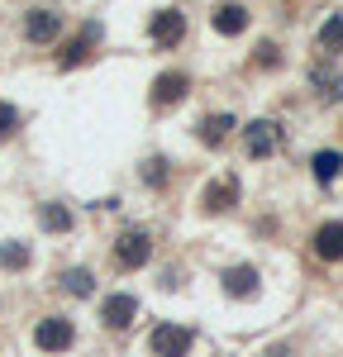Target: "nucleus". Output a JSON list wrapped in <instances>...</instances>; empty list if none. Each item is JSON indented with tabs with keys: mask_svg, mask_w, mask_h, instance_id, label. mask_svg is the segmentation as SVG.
<instances>
[{
	"mask_svg": "<svg viewBox=\"0 0 343 357\" xmlns=\"http://www.w3.org/2000/svg\"><path fill=\"white\" fill-rule=\"evenodd\" d=\"M148 257H153V238H148L143 229H129V234L114 238V267H119V272H139Z\"/></svg>",
	"mask_w": 343,
	"mask_h": 357,
	"instance_id": "obj_1",
	"label": "nucleus"
},
{
	"mask_svg": "<svg viewBox=\"0 0 343 357\" xmlns=\"http://www.w3.org/2000/svg\"><path fill=\"white\" fill-rule=\"evenodd\" d=\"M191 343H196V333L186 329V324H158L153 338H148L153 357H186V353H191Z\"/></svg>",
	"mask_w": 343,
	"mask_h": 357,
	"instance_id": "obj_2",
	"label": "nucleus"
},
{
	"mask_svg": "<svg viewBox=\"0 0 343 357\" xmlns=\"http://www.w3.org/2000/svg\"><path fill=\"white\" fill-rule=\"evenodd\" d=\"M33 343H38L43 353H67V348L77 343V329H72V319H62V314H48V319H38V329H33Z\"/></svg>",
	"mask_w": 343,
	"mask_h": 357,
	"instance_id": "obj_3",
	"label": "nucleus"
},
{
	"mask_svg": "<svg viewBox=\"0 0 343 357\" xmlns=\"http://www.w3.org/2000/svg\"><path fill=\"white\" fill-rule=\"evenodd\" d=\"M134 314H139V301H134L129 291H114V296L100 301V324H105V329H129Z\"/></svg>",
	"mask_w": 343,
	"mask_h": 357,
	"instance_id": "obj_4",
	"label": "nucleus"
},
{
	"mask_svg": "<svg viewBox=\"0 0 343 357\" xmlns=\"http://www.w3.org/2000/svg\"><path fill=\"white\" fill-rule=\"evenodd\" d=\"M181 33H186V15H181V10H158V15H153V24H148V38H153L158 48L181 43Z\"/></svg>",
	"mask_w": 343,
	"mask_h": 357,
	"instance_id": "obj_5",
	"label": "nucleus"
},
{
	"mask_svg": "<svg viewBox=\"0 0 343 357\" xmlns=\"http://www.w3.org/2000/svg\"><path fill=\"white\" fill-rule=\"evenodd\" d=\"M314 257H324V262H343V220H324L319 229H314Z\"/></svg>",
	"mask_w": 343,
	"mask_h": 357,
	"instance_id": "obj_6",
	"label": "nucleus"
},
{
	"mask_svg": "<svg viewBox=\"0 0 343 357\" xmlns=\"http://www.w3.org/2000/svg\"><path fill=\"white\" fill-rule=\"evenodd\" d=\"M186 91H191V77H186V72H162V77L153 82V105L167 110V105H176Z\"/></svg>",
	"mask_w": 343,
	"mask_h": 357,
	"instance_id": "obj_7",
	"label": "nucleus"
},
{
	"mask_svg": "<svg viewBox=\"0 0 343 357\" xmlns=\"http://www.w3.org/2000/svg\"><path fill=\"white\" fill-rule=\"evenodd\" d=\"M57 33H62V15H53V10H33V15L24 20L29 43H53Z\"/></svg>",
	"mask_w": 343,
	"mask_h": 357,
	"instance_id": "obj_8",
	"label": "nucleus"
},
{
	"mask_svg": "<svg viewBox=\"0 0 343 357\" xmlns=\"http://www.w3.org/2000/svg\"><path fill=\"white\" fill-rule=\"evenodd\" d=\"M243 148H248V158H267L272 148H277V124L272 119H257L243 129Z\"/></svg>",
	"mask_w": 343,
	"mask_h": 357,
	"instance_id": "obj_9",
	"label": "nucleus"
},
{
	"mask_svg": "<svg viewBox=\"0 0 343 357\" xmlns=\"http://www.w3.org/2000/svg\"><path fill=\"white\" fill-rule=\"evenodd\" d=\"M100 38V24H86L72 43H62V53H57V67H77V62H86L91 57V43Z\"/></svg>",
	"mask_w": 343,
	"mask_h": 357,
	"instance_id": "obj_10",
	"label": "nucleus"
},
{
	"mask_svg": "<svg viewBox=\"0 0 343 357\" xmlns=\"http://www.w3.org/2000/svg\"><path fill=\"white\" fill-rule=\"evenodd\" d=\"M234 200H238V181H234V176H224V181H210V186H205V195H200V205H205L210 215L229 210Z\"/></svg>",
	"mask_w": 343,
	"mask_h": 357,
	"instance_id": "obj_11",
	"label": "nucleus"
},
{
	"mask_svg": "<svg viewBox=\"0 0 343 357\" xmlns=\"http://www.w3.org/2000/svg\"><path fill=\"white\" fill-rule=\"evenodd\" d=\"M210 24H215V33H243L248 29V10L243 5H220L210 15Z\"/></svg>",
	"mask_w": 343,
	"mask_h": 357,
	"instance_id": "obj_12",
	"label": "nucleus"
},
{
	"mask_svg": "<svg viewBox=\"0 0 343 357\" xmlns=\"http://www.w3.org/2000/svg\"><path fill=\"white\" fill-rule=\"evenodd\" d=\"M224 291H229V296H238V301L257 296V272H253V267H229V272H224Z\"/></svg>",
	"mask_w": 343,
	"mask_h": 357,
	"instance_id": "obj_13",
	"label": "nucleus"
},
{
	"mask_svg": "<svg viewBox=\"0 0 343 357\" xmlns=\"http://www.w3.org/2000/svg\"><path fill=\"white\" fill-rule=\"evenodd\" d=\"M38 224H43L48 234H67V229H72V210L57 205V200H48V205H38Z\"/></svg>",
	"mask_w": 343,
	"mask_h": 357,
	"instance_id": "obj_14",
	"label": "nucleus"
},
{
	"mask_svg": "<svg viewBox=\"0 0 343 357\" xmlns=\"http://www.w3.org/2000/svg\"><path fill=\"white\" fill-rule=\"evenodd\" d=\"M310 167H314V181H324V186H329V181L343 172V153L324 148V153H314V158H310Z\"/></svg>",
	"mask_w": 343,
	"mask_h": 357,
	"instance_id": "obj_15",
	"label": "nucleus"
},
{
	"mask_svg": "<svg viewBox=\"0 0 343 357\" xmlns=\"http://www.w3.org/2000/svg\"><path fill=\"white\" fill-rule=\"evenodd\" d=\"M229 129H234V114H210V119L200 124V138L215 148V143H224V138H229Z\"/></svg>",
	"mask_w": 343,
	"mask_h": 357,
	"instance_id": "obj_16",
	"label": "nucleus"
},
{
	"mask_svg": "<svg viewBox=\"0 0 343 357\" xmlns=\"http://www.w3.org/2000/svg\"><path fill=\"white\" fill-rule=\"evenodd\" d=\"M319 48H324V53H339L343 48V15H329V20L319 24Z\"/></svg>",
	"mask_w": 343,
	"mask_h": 357,
	"instance_id": "obj_17",
	"label": "nucleus"
},
{
	"mask_svg": "<svg viewBox=\"0 0 343 357\" xmlns=\"http://www.w3.org/2000/svg\"><path fill=\"white\" fill-rule=\"evenodd\" d=\"M62 286H67L72 296H91V291H96V276L86 272V267H72V272H62Z\"/></svg>",
	"mask_w": 343,
	"mask_h": 357,
	"instance_id": "obj_18",
	"label": "nucleus"
},
{
	"mask_svg": "<svg viewBox=\"0 0 343 357\" xmlns=\"http://www.w3.org/2000/svg\"><path fill=\"white\" fill-rule=\"evenodd\" d=\"M0 267H10V272L29 267V248L24 243H0Z\"/></svg>",
	"mask_w": 343,
	"mask_h": 357,
	"instance_id": "obj_19",
	"label": "nucleus"
},
{
	"mask_svg": "<svg viewBox=\"0 0 343 357\" xmlns=\"http://www.w3.org/2000/svg\"><path fill=\"white\" fill-rule=\"evenodd\" d=\"M143 181H148V186H162V181H167V162H148L143 167Z\"/></svg>",
	"mask_w": 343,
	"mask_h": 357,
	"instance_id": "obj_20",
	"label": "nucleus"
},
{
	"mask_svg": "<svg viewBox=\"0 0 343 357\" xmlns=\"http://www.w3.org/2000/svg\"><path fill=\"white\" fill-rule=\"evenodd\" d=\"M15 124H20V114L10 110V105H0V138H10V134H15Z\"/></svg>",
	"mask_w": 343,
	"mask_h": 357,
	"instance_id": "obj_21",
	"label": "nucleus"
},
{
	"mask_svg": "<svg viewBox=\"0 0 343 357\" xmlns=\"http://www.w3.org/2000/svg\"><path fill=\"white\" fill-rule=\"evenodd\" d=\"M257 62H262V67H277V62H282L277 43H262V48H257Z\"/></svg>",
	"mask_w": 343,
	"mask_h": 357,
	"instance_id": "obj_22",
	"label": "nucleus"
},
{
	"mask_svg": "<svg viewBox=\"0 0 343 357\" xmlns=\"http://www.w3.org/2000/svg\"><path fill=\"white\" fill-rule=\"evenodd\" d=\"M262 357H286V348H267V353H262Z\"/></svg>",
	"mask_w": 343,
	"mask_h": 357,
	"instance_id": "obj_23",
	"label": "nucleus"
}]
</instances>
